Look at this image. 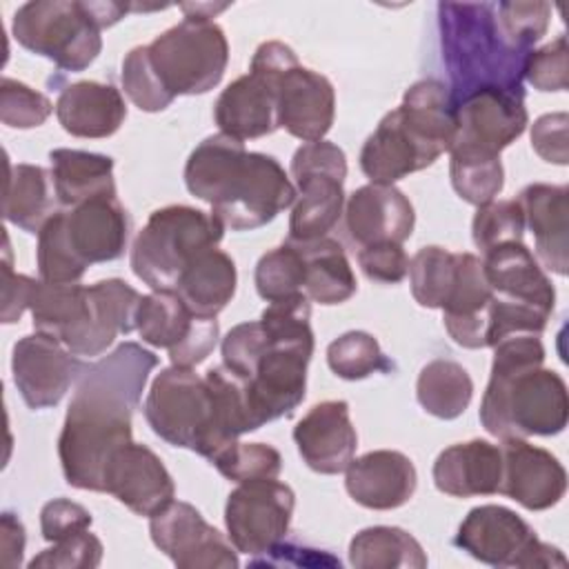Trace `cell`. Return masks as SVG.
Returning a JSON list of instances; mask_svg holds the SVG:
<instances>
[{
	"mask_svg": "<svg viewBox=\"0 0 569 569\" xmlns=\"http://www.w3.org/2000/svg\"><path fill=\"white\" fill-rule=\"evenodd\" d=\"M156 365L158 356L138 342H122L87 362L58 438L62 473L71 487L104 493L107 465L131 442V416Z\"/></svg>",
	"mask_w": 569,
	"mask_h": 569,
	"instance_id": "1",
	"label": "cell"
},
{
	"mask_svg": "<svg viewBox=\"0 0 569 569\" xmlns=\"http://www.w3.org/2000/svg\"><path fill=\"white\" fill-rule=\"evenodd\" d=\"M191 196L211 204L222 227L251 231L271 222L296 202V187L282 164L267 153L247 151L244 142L216 133L204 138L184 164Z\"/></svg>",
	"mask_w": 569,
	"mask_h": 569,
	"instance_id": "2",
	"label": "cell"
},
{
	"mask_svg": "<svg viewBox=\"0 0 569 569\" xmlns=\"http://www.w3.org/2000/svg\"><path fill=\"white\" fill-rule=\"evenodd\" d=\"M542 362L545 347L536 333L507 336L493 345L491 376L478 413L491 436H556L567 427V385Z\"/></svg>",
	"mask_w": 569,
	"mask_h": 569,
	"instance_id": "3",
	"label": "cell"
},
{
	"mask_svg": "<svg viewBox=\"0 0 569 569\" xmlns=\"http://www.w3.org/2000/svg\"><path fill=\"white\" fill-rule=\"evenodd\" d=\"M453 100L449 87L425 78L413 82L402 104L389 111L360 149V169L371 182L393 184L396 180L427 169L451 144Z\"/></svg>",
	"mask_w": 569,
	"mask_h": 569,
	"instance_id": "4",
	"label": "cell"
},
{
	"mask_svg": "<svg viewBox=\"0 0 569 569\" xmlns=\"http://www.w3.org/2000/svg\"><path fill=\"white\" fill-rule=\"evenodd\" d=\"M438 27L453 107L485 89L522 91L529 53L507 42L493 2H440Z\"/></svg>",
	"mask_w": 569,
	"mask_h": 569,
	"instance_id": "5",
	"label": "cell"
},
{
	"mask_svg": "<svg viewBox=\"0 0 569 569\" xmlns=\"http://www.w3.org/2000/svg\"><path fill=\"white\" fill-rule=\"evenodd\" d=\"M224 236L213 213L187 204L156 209L131 247V269L153 291H176L184 269Z\"/></svg>",
	"mask_w": 569,
	"mask_h": 569,
	"instance_id": "6",
	"label": "cell"
},
{
	"mask_svg": "<svg viewBox=\"0 0 569 569\" xmlns=\"http://www.w3.org/2000/svg\"><path fill=\"white\" fill-rule=\"evenodd\" d=\"M251 71L271 82L276 91L278 129L302 142L325 140L336 118V91L329 78L298 62L293 49L284 42H262Z\"/></svg>",
	"mask_w": 569,
	"mask_h": 569,
	"instance_id": "7",
	"label": "cell"
},
{
	"mask_svg": "<svg viewBox=\"0 0 569 569\" xmlns=\"http://www.w3.org/2000/svg\"><path fill=\"white\" fill-rule=\"evenodd\" d=\"M144 418L164 442L191 449L209 462L220 453L213 398L204 378L189 367L162 369L144 398Z\"/></svg>",
	"mask_w": 569,
	"mask_h": 569,
	"instance_id": "8",
	"label": "cell"
},
{
	"mask_svg": "<svg viewBox=\"0 0 569 569\" xmlns=\"http://www.w3.org/2000/svg\"><path fill=\"white\" fill-rule=\"evenodd\" d=\"M153 73L167 93L196 96L211 91L229 60L227 36L209 18H187L147 44Z\"/></svg>",
	"mask_w": 569,
	"mask_h": 569,
	"instance_id": "9",
	"label": "cell"
},
{
	"mask_svg": "<svg viewBox=\"0 0 569 569\" xmlns=\"http://www.w3.org/2000/svg\"><path fill=\"white\" fill-rule=\"evenodd\" d=\"M11 31L27 51L49 58L64 71L87 69L102 49V29L96 24L84 2H24L13 13Z\"/></svg>",
	"mask_w": 569,
	"mask_h": 569,
	"instance_id": "10",
	"label": "cell"
},
{
	"mask_svg": "<svg viewBox=\"0 0 569 569\" xmlns=\"http://www.w3.org/2000/svg\"><path fill=\"white\" fill-rule=\"evenodd\" d=\"M291 176L298 196L289 218V242L302 244L327 238L345 207V151L327 140L305 142L291 158Z\"/></svg>",
	"mask_w": 569,
	"mask_h": 569,
	"instance_id": "11",
	"label": "cell"
},
{
	"mask_svg": "<svg viewBox=\"0 0 569 569\" xmlns=\"http://www.w3.org/2000/svg\"><path fill=\"white\" fill-rule=\"evenodd\" d=\"M453 545L491 567H567L560 549L542 542L527 520L502 505L473 507Z\"/></svg>",
	"mask_w": 569,
	"mask_h": 569,
	"instance_id": "12",
	"label": "cell"
},
{
	"mask_svg": "<svg viewBox=\"0 0 569 569\" xmlns=\"http://www.w3.org/2000/svg\"><path fill=\"white\" fill-rule=\"evenodd\" d=\"M296 507L293 489L276 478L238 482L227 496L224 525L236 551L262 556L289 531Z\"/></svg>",
	"mask_w": 569,
	"mask_h": 569,
	"instance_id": "13",
	"label": "cell"
},
{
	"mask_svg": "<svg viewBox=\"0 0 569 569\" xmlns=\"http://www.w3.org/2000/svg\"><path fill=\"white\" fill-rule=\"evenodd\" d=\"M453 120L449 156L500 158V151L527 129L525 91H478L456 104Z\"/></svg>",
	"mask_w": 569,
	"mask_h": 569,
	"instance_id": "14",
	"label": "cell"
},
{
	"mask_svg": "<svg viewBox=\"0 0 569 569\" xmlns=\"http://www.w3.org/2000/svg\"><path fill=\"white\" fill-rule=\"evenodd\" d=\"M311 353L313 338L269 336V345L253 376L242 380L247 402L258 429L264 422L289 416L305 400L307 365Z\"/></svg>",
	"mask_w": 569,
	"mask_h": 569,
	"instance_id": "15",
	"label": "cell"
},
{
	"mask_svg": "<svg viewBox=\"0 0 569 569\" xmlns=\"http://www.w3.org/2000/svg\"><path fill=\"white\" fill-rule=\"evenodd\" d=\"M153 545L180 569H233L236 547L202 513L182 500H171L149 518Z\"/></svg>",
	"mask_w": 569,
	"mask_h": 569,
	"instance_id": "16",
	"label": "cell"
},
{
	"mask_svg": "<svg viewBox=\"0 0 569 569\" xmlns=\"http://www.w3.org/2000/svg\"><path fill=\"white\" fill-rule=\"evenodd\" d=\"M87 360L47 333L20 338L11 351L13 382L29 409L56 407L76 387Z\"/></svg>",
	"mask_w": 569,
	"mask_h": 569,
	"instance_id": "17",
	"label": "cell"
},
{
	"mask_svg": "<svg viewBox=\"0 0 569 569\" xmlns=\"http://www.w3.org/2000/svg\"><path fill=\"white\" fill-rule=\"evenodd\" d=\"M140 300L142 296L120 278L100 280L87 287L84 316L62 345L80 358L100 356L120 333L127 336L136 329Z\"/></svg>",
	"mask_w": 569,
	"mask_h": 569,
	"instance_id": "18",
	"label": "cell"
},
{
	"mask_svg": "<svg viewBox=\"0 0 569 569\" xmlns=\"http://www.w3.org/2000/svg\"><path fill=\"white\" fill-rule=\"evenodd\" d=\"M502 478L500 491L529 511H542L560 502L567 491V473L553 453L527 442L507 438L500 445Z\"/></svg>",
	"mask_w": 569,
	"mask_h": 569,
	"instance_id": "19",
	"label": "cell"
},
{
	"mask_svg": "<svg viewBox=\"0 0 569 569\" xmlns=\"http://www.w3.org/2000/svg\"><path fill=\"white\" fill-rule=\"evenodd\" d=\"M104 493L118 498L133 513L151 518L173 500L176 485L162 460L149 447L131 440L111 456Z\"/></svg>",
	"mask_w": 569,
	"mask_h": 569,
	"instance_id": "20",
	"label": "cell"
},
{
	"mask_svg": "<svg viewBox=\"0 0 569 569\" xmlns=\"http://www.w3.org/2000/svg\"><path fill=\"white\" fill-rule=\"evenodd\" d=\"M293 440L309 469L325 476L342 473L358 447L349 405L345 400L313 405L296 425Z\"/></svg>",
	"mask_w": 569,
	"mask_h": 569,
	"instance_id": "21",
	"label": "cell"
},
{
	"mask_svg": "<svg viewBox=\"0 0 569 569\" xmlns=\"http://www.w3.org/2000/svg\"><path fill=\"white\" fill-rule=\"evenodd\" d=\"M345 222L351 240L360 247L378 242L402 244L413 231L416 213L398 187L369 182L349 196Z\"/></svg>",
	"mask_w": 569,
	"mask_h": 569,
	"instance_id": "22",
	"label": "cell"
},
{
	"mask_svg": "<svg viewBox=\"0 0 569 569\" xmlns=\"http://www.w3.org/2000/svg\"><path fill=\"white\" fill-rule=\"evenodd\" d=\"M345 487L358 505L389 511L411 500L418 487V473L405 453L378 449L349 462L345 469Z\"/></svg>",
	"mask_w": 569,
	"mask_h": 569,
	"instance_id": "23",
	"label": "cell"
},
{
	"mask_svg": "<svg viewBox=\"0 0 569 569\" xmlns=\"http://www.w3.org/2000/svg\"><path fill=\"white\" fill-rule=\"evenodd\" d=\"M67 236L87 264L118 260L129 240V216L116 196L93 198L64 211Z\"/></svg>",
	"mask_w": 569,
	"mask_h": 569,
	"instance_id": "24",
	"label": "cell"
},
{
	"mask_svg": "<svg viewBox=\"0 0 569 569\" xmlns=\"http://www.w3.org/2000/svg\"><path fill=\"white\" fill-rule=\"evenodd\" d=\"M531 229L536 253L547 269L567 276L569 267V189L565 184H527L516 198Z\"/></svg>",
	"mask_w": 569,
	"mask_h": 569,
	"instance_id": "25",
	"label": "cell"
},
{
	"mask_svg": "<svg viewBox=\"0 0 569 569\" xmlns=\"http://www.w3.org/2000/svg\"><path fill=\"white\" fill-rule=\"evenodd\" d=\"M482 273L496 298L553 311L556 289L522 242H505L485 251Z\"/></svg>",
	"mask_w": 569,
	"mask_h": 569,
	"instance_id": "26",
	"label": "cell"
},
{
	"mask_svg": "<svg viewBox=\"0 0 569 569\" xmlns=\"http://www.w3.org/2000/svg\"><path fill=\"white\" fill-rule=\"evenodd\" d=\"M456 282L442 305V322L451 340L467 349L487 347V309L493 298L482 273V260L473 253H456Z\"/></svg>",
	"mask_w": 569,
	"mask_h": 569,
	"instance_id": "27",
	"label": "cell"
},
{
	"mask_svg": "<svg viewBox=\"0 0 569 569\" xmlns=\"http://www.w3.org/2000/svg\"><path fill=\"white\" fill-rule=\"evenodd\" d=\"M500 447L480 438L447 447L433 462L436 489L453 498L493 496L500 491Z\"/></svg>",
	"mask_w": 569,
	"mask_h": 569,
	"instance_id": "28",
	"label": "cell"
},
{
	"mask_svg": "<svg viewBox=\"0 0 569 569\" xmlns=\"http://www.w3.org/2000/svg\"><path fill=\"white\" fill-rule=\"evenodd\" d=\"M213 118L220 133L240 142L273 133L278 129V109L271 82L253 71L236 78L218 96Z\"/></svg>",
	"mask_w": 569,
	"mask_h": 569,
	"instance_id": "29",
	"label": "cell"
},
{
	"mask_svg": "<svg viewBox=\"0 0 569 569\" xmlns=\"http://www.w3.org/2000/svg\"><path fill=\"white\" fill-rule=\"evenodd\" d=\"M56 116L62 129L76 138H109L124 122L127 104L116 87L80 80L60 91Z\"/></svg>",
	"mask_w": 569,
	"mask_h": 569,
	"instance_id": "30",
	"label": "cell"
},
{
	"mask_svg": "<svg viewBox=\"0 0 569 569\" xmlns=\"http://www.w3.org/2000/svg\"><path fill=\"white\" fill-rule=\"evenodd\" d=\"M58 204L71 209L93 198L116 196L113 160L104 153L53 149L49 153Z\"/></svg>",
	"mask_w": 569,
	"mask_h": 569,
	"instance_id": "31",
	"label": "cell"
},
{
	"mask_svg": "<svg viewBox=\"0 0 569 569\" xmlns=\"http://www.w3.org/2000/svg\"><path fill=\"white\" fill-rule=\"evenodd\" d=\"M236 282L238 273L231 256L211 247L184 269L176 291L193 316L216 318L231 302Z\"/></svg>",
	"mask_w": 569,
	"mask_h": 569,
	"instance_id": "32",
	"label": "cell"
},
{
	"mask_svg": "<svg viewBox=\"0 0 569 569\" xmlns=\"http://www.w3.org/2000/svg\"><path fill=\"white\" fill-rule=\"evenodd\" d=\"M7 184L2 213L4 220L22 231L38 233L42 224L58 211L53 178L38 164H7Z\"/></svg>",
	"mask_w": 569,
	"mask_h": 569,
	"instance_id": "33",
	"label": "cell"
},
{
	"mask_svg": "<svg viewBox=\"0 0 569 569\" xmlns=\"http://www.w3.org/2000/svg\"><path fill=\"white\" fill-rule=\"evenodd\" d=\"M289 242V240H287ZM296 244V242H293ZM305 258V296L318 305H340L356 289V273L347 260L342 244L333 238L296 244Z\"/></svg>",
	"mask_w": 569,
	"mask_h": 569,
	"instance_id": "34",
	"label": "cell"
},
{
	"mask_svg": "<svg viewBox=\"0 0 569 569\" xmlns=\"http://www.w3.org/2000/svg\"><path fill=\"white\" fill-rule=\"evenodd\" d=\"M349 562L358 569H422L427 553L409 531L378 525L351 538Z\"/></svg>",
	"mask_w": 569,
	"mask_h": 569,
	"instance_id": "35",
	"label": "cell"
},
{
	"mask_svg": "<svg viewBox=\"0 0 569 569\" xmlns=\"http://www.w3.org/2000/svg\"><path fill=\"white\" fill-rule=\"evenodd\" d=\"M416 396L427 413L442 420H453L469 407L473 380L462 365L438 358L420 369Z\"/></svg>",
	"mask_w": 569,
	"mask_h": 569,
	"instance_id": "36",
	"label": "cell"
},
{
	"mask_svg": "<svg viewBox=\"0 0 569 569\" xmlns=\"http://www.w3.org/2000/svg\"><path fill=\"white\" fill-rule=\"evenodd\" d=\"M87 309V287L71 282V284H56L36 280L29 311L33 318V327L40 333L53 336L56 340H64L82 320Z\"/></svg>",
	"mask_w": 569,
	"mask_h": 569,
	"instance_id": "37",
	"label": "cell"
},
{
	"mask_svg": "<svg viewBox=\"0 0 569 569\" xmlns=\"http://www.w3.org/2000/svg\"><path fill=\"white\" fill-rule=\"evenodd\" d=\"M193 318L196 316L182 302L178 291L160 289L142 296L136 313V329L147 345L169 351L187 338Z\"/></svg>",
	"mask_w": 569,
	"mask_h": 569,
	"instance_id": "38",
	"label": "cell"
},
{
	"mask_svg": "<svg viewBox=\"0 0 569 569\" xmlns=\"http://www.w3.org/2000/svg\"><path fill=\"white\" fill-rule=\"evenodd\" d=\"M456 253L442 247H422L409 260V284L416 302L427 309H442L456 282Z\"/></svg>",
	"mask_w": 569,
	"mask_h": 569,
	"instance_id": "39",
	"label": "cell"
},
{
	"mask_svg": "<svg viewBox=\"0 0 569 569\" xmlns=\"http://www.w3.org/2000/svg\"><path fill=\"white\" fill-rule=\"evenodd\" d=\"M36 258L40 280L44 282L71 284L84 276L89 264L80 260V256L73 251L69 242L64 211H56L38 231Z\"/></svg>",
	"mask_w": 569,
	"mask_h": 569,
	"instance_id": "40",
	"label": "cell"
},
{
	"mask_svg": "<svg viewBox=\"0 0 569 569\" xmlns=\"http://www.w3.org/2000/svg\"><path fill=\"white\" fill-rule=\"evenodd\" d=\"M256 289L267 302L305 293V258L293 242L267 251L256 264Z\"/></svg>",
	"mask_w": 569,
	"mask_h": 569,
	"instance_id": "41",
	"label": "cell"
},
{
	"mask_svg": "<svg viewBox=\"0 0 569 569\" xmlns=\"http://www.w3.org/2000/svg\"><path fill=\"white\" fill-rule=\"evenodd\" d=\"M327 365L342 380H362L376 371H389L391 362L378 340L367 331H347L327 347Z\"/></svg>",
	"mask_w": 569,
	"mask_h": 569,
	"instance_id": "42",
	"label": "cell"
},
{
	"mask_svg": "<svg viewBox=\"0 0 569 569\" xmlns=\"http://www.w3.org/2000/svg\"><path fill=\"white\" fill-rule=\"evenodd\" d=\"M449 176L456 193L476 207L496 200L505 184V169L500 158L451 156Z\"/></svg>",
	"mask_w": 569,
	"mask_h": 569,
	"instance_id": "43",
	"label": "cell"
},
{
	"mask_svg": "<svg viewBox=\"0 0 569 569\" xmlns=\"http://www.w3.org/2000/svg\"><path fill=\"white\" fill-rule=\"evenodd\" d=\"M522 233L525 213L518 200H491L480 204L471 222L473 244L482 253L505 242H522Z\"/></svg>",
	"mask_w": 569,
	"mask_h": 569,
	"instance_id": "44",
	"label": "cell"
},
{
	"mask_svg": "<svg viewBox=\"0 0 569 569\" xmlns=\"http://www.w3.org/2000/svg\"><path fill=\"white\" fill-rule=\"evenodd\" d=\"M227 480L249 482V480H269L278 478L282 469L280 451L264 442H236L224 449L211 462Z\"/></svg>",
	"mask_w": 569,
	"mask_h": 569,
	"instance_id": "45",
	"label": "cell"
},
{
	"mask_svg": "<svg viewBox=\"0 0 569 569\" xmlns=\"http://www.w3.org/2000/svg\"><path fill=\"white\" fill-rule=\"evenodd\" d=\"M496 18L507 42L520 51L531 47L547 33L551 4L549 2H493Z\"/></svg>",
	"mask_w": 569,
	"mask_h": 569,
	"instance_id": "46",
	"label": "cell"
},
{
	"mask_svg": "<svg viewBox=\"0 0 569 569\" xmlns=\"http://www.w3.org/2000/svg\"><path fill=\"white\" fill-rule=\"evenodd\" d=\"M122 89L129 96V100L140 109V111H162L173 102V96L167 93V89L160 84L158 76L153 73V67L149 62L147 44L133 47L124 60H122Z\"/></svg>",
	"mask_w": 569,
	"mask_h": 569,
	"instance_id": "47",
	"label": "cell"
},
{
	"mask_svg": "<svg viewBox=\"0 0 569 569\" xmlns=\"http://www.w3.org/2000/svg\"><path fill=\"white\" fill-rule=\"evenodd\" d=\"M53 111L51 100L18 82L13 78H2L0 82V120L13 129H33L40 127Z\"/></svg>",
	"mask_w": 569,
	"mask_h": 569,
	"instance_id": "48",
	"label": "cell"
},
{
	"mask_svg": "<svg viewBox=\"0 0 569 569\" xmlns=\"http://www.w3.org/2000/svg\"><path fill=\"white\" fill-rule=\"evenodd\" d=\"M551 313L525 305V302H511L502 298H491L487 309V347H493L507 336L518 333H536L540 336L547 327Z\"/></svg>",
	"mask_w": 569,
	"mask_h": 569,
	"instance_id": "49",
	"label": "cell"
},
{
	"mask_svg": "<svg viewBox=\"0 0 569 569\" xmlns=\"http://www.w3.org/2000/svg\"><path fill=\"white\" fill-rule=\"evenodd\" d=\"M269 345V336L260 320L240 322L222 338V365L238 376L240 380H249Z\"/></svg>",
	"mask_w": 569,
	"mask_h": 569,
	"instance_id": "50",
	"label": "cell"
},
{
	"mask_svg": "<svg viewBox=\"0 0 569 569\" xmlns=\"http://www.w3.org/2000/svg\"><path fill=\"white\" fill-rule=\"evenodd\" d=\"M522 78L538 91H565L569 84L567 38L560 33L549 44L531 49L525 60Z\"/></svg>",
	"mask_w": 569,
	"mask_h": 569,
	"instance_id": "51",
	"label": "cell"
},
{
	"mask_svg": "<svg viewBox=\"0 0 569 569\" xmlns=\"http://www.w3.org/2000/svg\"><path fill=\"white\" fill-rule=\"evenodd\" d=\"M102 542L98 536H93L89 529L69 536L60 542H53V547L42 549L29 567H53V569H93L102 560Z\"/></svg>",
	"mask_w": 569,
	"mask_h": 569,
	"instance_id": "52",
	"label": "cell"
},
{
	"mask_svg": "<svg viewBox=\"0 0 569 569\" xmlns=\"http://www.w3.org/2000/svg\"><path fill=\"white\" fill-rule=\"evenodd\" d=\"M358 264L369 280L382 284H396L409 273V256L398 242H378L362 247L358 253Z\"/></svg>",
	"mask_w": 569,
	"mask_h": 569,
	"instance_id": "53",
	"label": "cell"
},
{
	"mask_svg": "<svg viewBox=\"0 0 569 569\" xmlns=\"http://www.w3.org/2000/svg\"><path fill=\"white\" fill-rule=\"evenodd\" d=\"M91 520L89 509L82 505L67 498H53L40 511V531L47 542H60L89 529Z\"/></svg>",
	"mask_w": 569,
	"mask_h": 569,
	"instance_id": "54",
	"label": "cell"
},
{
	"mask_svg": "<svg viewBox=\"0 0 569 569\" xmlns=\"http://www.w3.org/2000/svg\"><path fill=\"white\" fill-rule=\"evenodd\" d=\"M220 338V327L216 318H202L196 316L193 325L187 333V338L176 345L173 349H169V358L171 365L176 367H189L193 369L196 365H200L202 360H207V356L216 349Z\"/></svg>",
	"mask_w": 569,
	"mask_h": 569,
	"instance_id": "55",
	"label": "cell"
},
{
	"mask_svg": "<svg viewBox=\"0 0 569 569\" xmlns=\"http://www.w3.org/2000/svg\"><path fill=\"white\" fill-rule=\"evenodd\" d=\"M567 124L569 118L565 111L545 113L531 124V147L542 160L553 164H567Z\"/></svg>",
	"mask_w": 569,
	"mask_h": 569,
	"instance_id": "56",
	"label": "cell"
},
{
	"mask_svg": "<svg viewBox=\"0 0 569 569\" xmlns=\"http://www.w3.org/2000/svg\"><path fill=\"white\" fill-rule=\"evenodd\" d=\"M36 280L22 273H16L9 264V253L2 264V322L11 325L18 322L24 309H29L31 291Z\"/></svg>",
	"mask_w": 569,
	"mask_h": 569,
	"instance_id": "57",
	"label": "cell"
},
{
	"mask_svg": "<svg viewBox=\"0 0 569 569\" xmlns=\"http://www.w3.org/2000/svg\"><path fill=\"white\" fill-rule=\"evenodd\" d=\"M24 527L22 522L4 511L0 518V549H2V565L4 567H18L22 562V551H24Z\"/></svg>",
	"mask_w": 569,
	"mask_h": 569,
	"instance_id": "58",
	"label": "cell"
},
{
	"mask_svg": "<svg viewBox=\"0 0 569 569\" xmlns=\"http://www.w3.org/2000/svg\"><path fill=\"white\" fill-rule=\"evenodd\" d=\"M84 7L100 29L116 24L131 9L129 4H120V2H84Z\"/></svg>",
	"mask_w": 569,
	"mask_h": 569,
	"instance_id": "59",
	"label": "cell"
}]
</instances>
